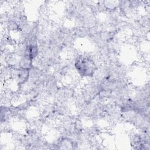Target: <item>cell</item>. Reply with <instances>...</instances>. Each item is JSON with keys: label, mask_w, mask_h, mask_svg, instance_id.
<instances>
[{"label": "cell", "mask_w": 150, "mask_h": 150, "mask_svg": "<svg viewBox=\"0 0 150 150\" xmlns=\"http://www.w3.org/2000/svg\"><path fill=\"white\" fill-rule=\"evenodd\" d=\"M74 66L79 74L83 77L92 76L96 70L94 62L87 57H80L74 63Z\"/></svg>", "instance_id": "1"}, {"label": "cell", "mask_w": 150, "mask_h": 150, "mask_svg": "<svg viewBox=\"0 0 150 150\" xmlns=\"http://www.w3.org/2000/svg\"><path fill=\"white\" fill-rule=\"evenodd\" d=\"M38 53V46L34 44H29L26 47L24 51L23 56L33 60L37 56Z\"/></svg>", "instance_id": "2"}, {"label": "cell", "mask_w": 150, "mask_h": 150, "mask_svg": "<svg viewBox=\"0 0 150 150\" xmlns=\"http://www.w3.org/2000/svg\"><path fill=\"white\" fill-rule=\"evenodd\" d=\"M19 66L22 69L29 70L32 67V60L23 56L20 60Z\"/></svg>", "instance_id": "3"}, {"label": "cell", "mask_w": 150, "mask_h": 150, "mask_svg": "<svg viewBox=\"0 0 150 150\" xmlns=\"http://www.w3.org/2000/svg\"><path fill=\"white\" fill-rule=\"evenodd\" d=\"M29 70L22 69H21L19 70V73L18 74V79L21 83H24L25 81H27L29 77Z\"/></svg>", "instance_id": "4"}]
</instances>
